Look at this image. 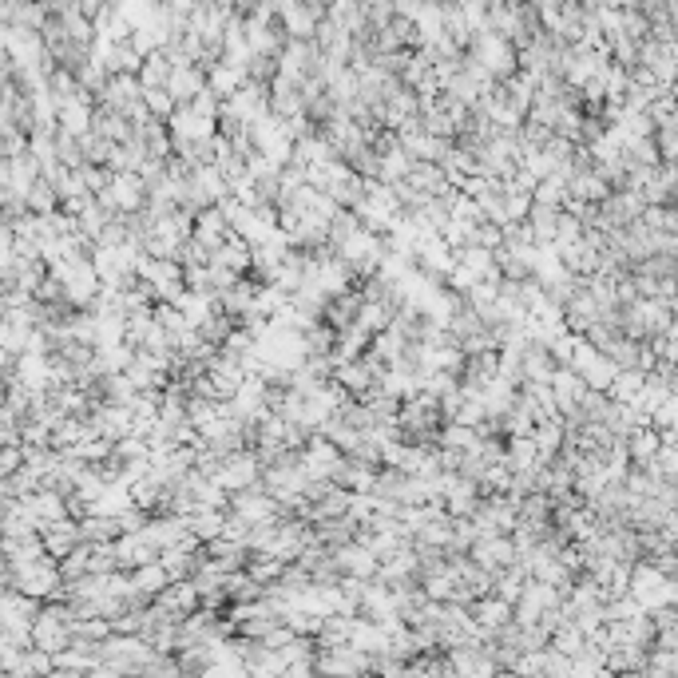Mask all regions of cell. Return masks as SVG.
Masks as SVG:
<instances>
[{"label": "cell", "mask_w": 678, "mask_h": 678, "mask_svg": "<svg viewBox=\"0 0 678 678\" xmlns=\"http://www.w3.org/2000/svg\"><path fill=\"white\" fill-rule=\"evenodd\" d=\"M4 591H20L40 603L64 599V571L52 556H36L24 564H4Z\"/></svg>", "instance_id": "6da1fadb"}, {"label": "cell", "mask_w": 678, "mask_h": 678, "mask_svg": "<svg viewBox=\"0 0 678 678\" xmlns=\"http://www.w3.org/2000/svg\"><path fill=\"white\" fill-rule=\"evenodd\" d=\"M32 647L52 655V659H60L64 651L76 647V615H72V607L64 599L44 603V611H40V619L32 627Z\"/></svg>", "instance_id": "7a4b0ae2"}, {"label": "cell", "mask_w": 678, "mask_h": 678, "mask_svg": "<svg viewBox=\"0 0 678 678\" xmlns=\"http://www.w3.org/2000/svg\"><path fill=\"white\" fill-rule=\"evenodd\" d=\"M468 56H472L476 64H484V72H488L496 84H508L512 76H520V48H516L508 36L480 32V36L468 44Z\"/></svg>", "instance_id": "3957f363"}, {"label": "cell", "mask_w": 678, "mask_h": 678, "mask_svg": "<svg viewBox=\"0 0 678 678\" xmlns=\"http://www.w3.org/2000/svg\"><path fill=\"white\" fill-rule=\"evenodd\" d=\"M155 647L151 643H143L139 635H112L104 647H100V659H104V667H112L115 675L123 678H143V671L155 663Z\"/></svg>", "instance_id": "277c9868"}, {"label": "cell", "mask_w": 678, "mask_h": 678, "mask_svg": "<svg viewBox=\"0 0 678 678\" xmlns=\"http://www.w3.org/2000/svg\"><path fill=\"white\" fill-rule=\"evenodd\" d=\"M365 230H373V234H389L393 223L401 219V203H397V195H393V187L389 183H365V195H361V203H357V211H353Z\"/></svg>", "instance_id": "5b68a950"}, {"label": "cell", "mask_w": 678, "mask_h": 678, "mask_svg": "<svg viewBox=\"0 0 678 678\" xmlns=\"http://www.w3.org/2000/svg\"><path fill=\"white\" fill-rule=\"evenodd\" d=\"M262 472H266L262 456H258L254 449H242V452H234V456H223L215 484L223 488L226 496H238V492L258 488V484H262Z\"/></svg>", "instance_id": "8992f818"}, {"label": "cell", "mask_w": 678, "mask_h": 678, "mask_svg": "<svg viewBox=\"0 0 678 678\" xmlns=\"http://www.w3.org/2000/svg\"><path fill=\"white\" fill-rule=\"evenodd\" d=\"M230 516L254 532V528H270V524H278V520H282V504H278V500H274V496L258 484V488H250V492L230 496Z\"/></svg>", "instance_id": "52a82bcc"}, {"label": "cell", "mask_w": 678, "mask_h": 678, "mask_svg": "<svg viewBox=\"0 0 678 678\" xmlns=\"http://www.w3.org/2000/svg\"><path fill=\"white\" fill-rule=\"evenodd\" d=\"M100 203L112 211L115 219L143 215L147 211V183H143V175H112V183L100 195Z\"/></svg>", "instance_id": "ba28073f"}, {"label": "cell", "mask_w": 678, "mask_h": 678, "mask_svg": "<svg viewBox=\"0 0 678 678\" xmlns=\"http://www.w3.org/2000/svg\"><path fill=\"white\" fill-rule=\"evenodd\" d=\"M318 678H365L373 675V659L361 655L353 643L349 647H326L318 651Z\"/></svg>", "instance_id": "9c48e42d"}, {"label": "cell", "mask_w": 678, "mask_h": 678, "mask_svg": "<svg viewBox=\"0 0 678 678\" xmlns=\"http://www.w3.org/2000/svg\"><path fill=\"white\" fill-rule=\"evenodd\" d=\"M326 4H298V0H286L278 4V24L286 28L290 40H314L318 28L326 24Z\"/></svg>", "instance_id": "30bf717a"}, {"label": "cell", "mask_w": 678, "mask_h": 678, "mask_svg": "<svg viewBox=\"0 0 678 678\" xmlns=\"http://www.w3.org/2000/svg\"><path fill=\"white\" fill-rule=\"evenodd\" d=\"M468 556H472V564L480 567V571H488L492 579H496L500 571H508L512 564H520V552H516V540H512V536L476 540V548H472Z\"/></svg>", "instance_id": "8fae6325"}, {"label": "cell", "mask_w": 678, "mask_h": 678, "mask_svg": "<svg viewBox=\"0 0 678 678\" xmlns=\"http://www.w3.org/2000/svg\"><path fill=\"white\" fill-rule=\"evenodd\" d=\"M449 671L456 678H496L500 675V667L492 663V655H488L484 643H468V647L449 651Z\"/></svg>", "instance_id": "7c38bea8"}, {"label": "cell", "mask_w": 678, "mask_h": 678, "mask_svg": "<svg viewBox=\"0 0 678 678\" xmlns=\"http://www.w3.org/2000/svg\"><path fill=\"white\" fill-rule=\"evenodd\" d=\"M96 112H100V104H96L92 92L72 96L68 104H60V131L72 135V139H84V135L96 127Z\"/></svg>", "instance_id": "4fadbf2b"}, {"label": "cell", "mask_w": 678, "mask_h": 678, "mask_svg": "<svg viewBox=\"0 0 678 678\" xmlns=\"http://www.w3.org/2000/svg\"><path fill=\"white\" fill-rule=\"evenodd\" d=\"M341 460H345V452H341L334 441H326V437H310L306 449H302V464H306V472H310L314 480H334Z\"/></svg>", "instance_id": "5bb4252c"}, {"label": "cell", "mask_w": 678, "mask_h": 678, "mask_svg": "<svg viewBox=\"0 0 678 678\" xmlns=\"http://www.w3.org/2000/svg\"><path fill=\"white\" fill-rule=\"evenodd\" d=\"M155 607L167 611L175 623H187L195 611H203V595H199V587H195L191 579H183V583H171V587L155 599Z\"/></svg>", "instance_id": "9a60e30c"}, {"label": "cell", "mask_w": 678, "mask_h": 678, "mask_svg": "<svg viewBox=\"0 0 678 678\" xmlns=\"http://www.w3.org/2000/svg\"><path fill=\"white\" fill-rule=\"evenodd\" d=\"M472 615H476L480 631L492 639V635H500V631H508L516 623V603H508L500 595H484V599L472 603Z\"/></svg>", "instance_id": "2e32d148"}, {"label": "cell", "mask_w": 678, "mask_h": 678, "mask_svg": "<svg viewBox=\"0 0 678 678\" xmlns=\"http://www.w3.org/2000/svg\"><path fill=\"white\" fill-rule=\"evenodd\" d=\"M334 564H338L341 575H349V579H377L381 575V560L361 544V540H353V544H345L334 552Z\"/></svg>", "instance_id": "e0dca14e"}, {"label": "cell", "mask_w": 678, "mask_h": 678, "mask_svg": "<svg viewBox=\"0 0 678 678\" xmlns=\"http://www.w3.org/2000/svg\"><path fill=\"white\" fill-rule=\"evenodd\" d=\"M84 548V532H80V520L72 516V520H60V524H52L48 532H44V552L56 560V564H64L68 556H76Z\"/></svg>", "instance_id": "ac0fdd59"}, {"label": "cell", "mask_w": 678, "mask_h": 678, "mask_svg": "<svg viewBox=\"0 0 678 678\" xmlns=\"http://www.w3.org/2000/svg\"><path fill=\"white\" fill-rule=\"evenodd\" d=\"M167 92H171V100H175L179 108H191V104L207 92V68H199V64H179L175 76H171V84H167Z\"/></svg>", "instance_id": "d6986e66"}, {"label": "cell", "mask_w": 678, "mask_h": 678, "mask_svg": "<svg viewBox=\"0 0 678 678\" xmlns=\"http://www.w3.org/2000/svg\"><path fill=\"white\" fill-rule=\"evenodd\" d=\"M587 393H591V385H587L575 369H556V377H552V397H556L560 417L575 413V409L587 401Z\"/></svg>", "instance_id": "ffe728a7"}, {"label": "cell", "mask_w": 678, "mask_h": 678, "mask_svg": "<svg viewBox=\"0 0 678 678\" xmlns=\"http://www.w3.org/2000/svg\"><path fill=\"white\" fill-rule=\"evenodd\" d=\"M334 159H341V155L322 127H314L310 135H302V139L294 143V163H302V167H326V163H334Z\"/></svg>", "instance_id": "44dd1931"}, {"label": "cell", "mask_w": 678, "mask_h": 678, "mask_svg": "<svg viewBox=\"0 0 678 678\" xmlns=\"http://www.w3.org/2000/svg\"><path fill=\"white\" fill-rule=\"evenodd\" d=\"M480 500H484V488L476 480H464V476H456L449 484V492H445V508H449L452 520H472Z\"/></svg>", "instance_id": "7402d4cb"}, {"label": "cell", "mask_w": 678, "mask_h": 678, "mask_svg": "<svg viewBox=\"0 0 678 678\" xmlns=\"http://www.w3.org/2000/svg\"><path fill=\"white\" fill-rule=\"evenodd\" d=\"M258 294H262V282H254V278H238V282L226 290L223 298H219V310H223L226 318L242 322L246 314H254V306H258Z\"/></svg>", "instance_id": "603a6c76"}, {"label": "cell", "mask_w": 678, "mask_h": 678, "mask_svg": "<svg viewBox=\"0 0 678 678\" xmlns=\"http://www.w3.org/2000/svg\"><path fill=\"white\" fill-rule=\"evenodd\" d=\"M230 234H234V226H230L223 207H211V211H203V215L195 219V242H203L211 254L223 246Z\"/></svg>", "instance_id": "cb8c5ba5"}, {"label": "cell", "mask_w": 678, "mask_h": 678, "mask_svg": "<svg viewBox=\"0 0 678 678\" xmlns=\"http://www.w3.org/2000/svg\"><path fill=\"white\" fill-rule=\"evenodd\" d=\"M0 24H16V28H28V32H44V24H48V4L4 0V4H0Z\"/></svg>", "instance_id": "d4e9b609"}, {"label": "cell", "mask_w": 678, "mask_h": 678, "mask_svg": "<svg viewBox=\"0 0 678 678\" xmlns=\"http://www.w3.org/2000/svg\"><path fill=\"white\" fill-rule=\"evenodd\" d=\"M389 643H393V631H389V627H381V623H369V619H361V615H357L353 647H357L361 655H369V659H381V655H389Z\"/></svg>", "instance_id": "484cf974"}, {"label": "cell", "mask_w": 678, "mask_h": 678, "mask_svg": "<svg viewBox=\"0 0 678 678\" xmlns=\"http://www.w3.org/2000/svg\"><path fill=\"white\" fill-rule=\"evenodd\" d=\"M556 357H552V349L548 345H540V341H532L528 349H524V385L528 381H540V385H552V377H556Z\"/></svg>", "instance_id": "4316f807"}, {"label": "cell", "mask_w": 678, "mask_h": 678, "mask_svg": "<svg viewBox=\"0 0 678 678\" xmlns=\"http://www.w3.org/2000/svg\"><path fill=\"white\" fill-rule=\"evenodd\" d=\"M127 575H131L135 595H139V599H147V603H155V599L171 587V575L163 571V564H147V567H139V571H127Z\"/></svg>", "instance_id": "83f0119b"}, {"label": "cell", "mask_w": 678, "mask_h": 678, "mask_svg": "<svg viewBox=\"0 0 678 678\" xmlns=\"http://www.w3.org/2000/svg\"><path fill=\"white\" fill-rule=\"evenodd\" d=\"M548 460H544V452L540 445L532 441V437H512L508 441V468L520 476V472H540Z\"/></svg>", "instance_id": "f1b7e54d"}, {"label": "cell", "mask_w": 678, "mask_h": 678, "mask_svg": "<svg viewBox=\"0 0 678 678\" xmlns=\"http://www.w3.org/2000/svg\"><path fill=\"white\" fill-rule=\"evenodd\" d=\"M226 524H230V508H203L191 516V532L199 544H215L226 532Z\"/></svg>", "instance_id": "f546056e"}, {"label": "cell", "mask_w": 678, "mask_h": 678, "mask_svg": "<svg viewBox=\"0 0 678 678\" xmlns=\"http://www.w3.org/2000/svg\"><path fill=\"white\" fill-rule=\"evenodd\" d=\"M484 445V433L480 429H468V425H445L441 429V449L452 456H472Z\"/></svg>", "instance_id": "4dcf8cb0"}, {"label": "cell", "mask_w": 678, "mask_h": 678, "mask_svg": "<svg viewBox=\"0 0 678 678\" xmlns=\"http://www.w3.org/2000/svg\"><path fill=\"white\" fill-rule=\"evenodd\" d=\"M560 219H564V211H560V207H540V203L532 207V215H528V230H532L536 246H556Z\"/></svg>", "instance_id": "1f68e13d"}, {"label": "cell", "mask_w": 678, "mask_h": 678, "mask_svg": "<svg viewBox=\"0 0 678 678\" xmlns=\"http://www.w3.org/2000/svg\"><path fill=\"white\" fill-rule=\"evenodd\" d=\"M242 84H246V72H238V68H234V64H215V68H211V72H207V92H211V96H219V100H230V96H238V88H242Z\"/></svg>", "instance_id": "d6a6232c"}, {"label": "cell", "mask_w": 678, "mask_h": 678, "mask_svg": "<svg viewBox=\"0 0 678 678\" xmlns=\"http://www.w3.org/2000/svg\"><path fill=\"white\" fill-rule=\"evenodd\" d=\"M80 532H84V544H115L119 536H127L123 520H112V516H84Z\"/></svg>", "instance_id": "836d02e7"}, {"label": "cell", "mask_w": 678, "mask_h": 678, "mask_svg": "<svg viewBox=\"0 0 678 678\" xmlns=\"http://www.w3.org/2000/svg\"><path fill=\"white\" fill-rule=\"evenodd\" d=\"M587 647H591V635H587L583 627H575V623H564V627L552 635V651H560L567 659H579Z\"/></svg>", "instance_id": "e575fe53"}, {"label": "cell", "mask_w": 678, "mask_h": 678, "mask_svg": "<svg viewBox=\"0 0 678 678\" xmlns=\"http://www.w3.org/2000/svg\"><path fill=\"white\" fill-rule=\"evenodd\" d=\"M171 76H175V64H171V56H167V52H155V56H147V60H143V72H139L143 88H167V84H171Z\"/></svg>", "instance_id": "d590c367"}, {"label": "cell", "mask_w": 678, "mask_h": 678, "mask_svg": "<svg viewBox=\"0 0 678 678\" xmlns=\"http://www.w3.org/2000/svg\"><path fill=\"white\" fill-rule=\"evenodd\" d=\"M60 211V195L48 179H36V187L28 191V215H56Z\"/></svg>", "instance_id": "8d00e7d4"}, {"label": "cell", "mask_w": 678, "mask_h": 678, "mask_svg": "<svg viewBox=\"0 0 678 678\" xmlns=\"http://www.w3.org/2000/svg\"><path fill=\"white\" fill-rule=\"evenodd\" d=\"M80 143H84V163H92V167H108V163H112V155H115V147H119V143H112V139H104L100 131H88Z\"/></svg>", "instance_id": "74e56055"}, {"label": "cell", "mask_w": 678, "mask_h": 678, "mask_svg": "<svg viewBox=\"0 0 678 678\" xmlns=\"http://www.w3.org/2000/svg\"><path fill=\"white\" fill-rule=\"evenodd\" d=\"M84 678H123V675H115L112 667H96L92 675H84Z\"/></svg>", "instance_id": "f35d334b"}, {"label": "cell", "mask_w": 678, "mask_h": 678, "mask_svg": "<svg viewBox=\"0 0 678 678\" xmlns=\"http://www.w3.org/2000/svg\"><path fill=\"white\" fill-rule=\"evenodd\" d=\"M496 678H524V675H516V671H500Z\"/></svg>", "instance_id": "ab89813d"}, {"label": "cell", "mask_w": 678, "mask_h": 678, "mask_svg": "<svg viewBox=\"0 0 678 678\" xmlns=\"http://www.w3.org/2000/svg\"><path fill=\"white\" fill-rule=\"evenodd\" d=\"M449 678H456V675H449Z\"/></svg>", "instance_id": "60d3db41"}]
</instances>
